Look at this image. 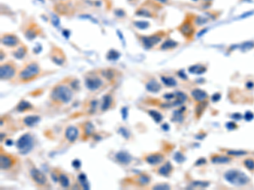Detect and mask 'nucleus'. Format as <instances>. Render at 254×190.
<instances>
[{"instance_id":"f257e3e1","label":"nucleus","mask_w":254,"mask_h":190,"mask_svg":"<svg viewBox=\"0 0 254 190\" xmlns=\"http://www.w3.org/2000/svg\"><path fill=\"white\" fill-rule=\"evenodd\" d=\"M52 101L59 104H67L72 99V91L68 86L64 84H58L53 87L50 93Z\"/></svg>"},{"instance_id":"f03ea898","label":"nucleus","mask_w":254,"mask_h":190,"mask_svg":"<svg viewBox=\"0 0 254 190\" xmlns=\"http://www.w3.org/2000/svg\"><path fill=\"white\" fill-rule=\"evenodd\" d=\"M40 74V66L35 62L29 63L19 74V80L21 82H29L33 80Z\"/></svg>"},{"instance_id":"7ed1b4c3","label":"nucleus","mask_w":254,"mask_h":190,"mask_svg":"<svg viewBox=\"0 0 254 190\" xmlns=\"http://www.w3.org/2000/svg\"><path fill=\"white\" fill-rule=\"evenodd\" d=\"M225 178L229 183L236 186H243L249 183V177L242 172L238 170H230L225 174Z\"/></svg>"},{"instance_id":"20e7f679","label":"nucleus","mask_w":254,"mask_h":190,"mask_svg":"<svg viewBox=\"0 0 254 190\" xmlns=\"http://www.w3.org/2000/svg\"><path fill=\"white\" fill-rule=\"evenodd\" d=\"M33 146V138L32 135L29 133L24 134L18 139L16 142V147L19 150L21 154L25 155L32 150Z\"/></svg>"},{"instance_id":"39448f33","label":"nucleus","mask_w":254,"mask_h":190,"mask_svg":"<svg viewBox=\"0 0 254 190\" xmlns=\"http://www.w3.org/2000/svg\"><path fill=\"white\" fill-rule=\"evenodd\" d=\"M17 68L13 62L9 61L1 64L0 67V78L2 80H9L14 78L16 74Z\"/></svg>"},{"instance_id":"423d86ee","label":"nucleus","mask_w":254,"mask_h":190,"mask_svg":"<svg viewBox=\"0 0 254 190\" xmlns=\"http://www.w3.org/2000/svg\"><path fill=\"white\" fill-rule=\"evenodd\" d=\"M30 175L32 179L34 181V183L39 187H43L46 185L48 183V179H47V177L45 176V174L39 170V169L36 168V167H32L30 169Z\"/></svg>"},{"instance_id":"0eeeda50","label":"nucleus","mask_w":254,"mask_h":190,"mask_svg":"<svg viewBox=\"0 0 254 190\" xmlns=\"http://www.w3.org/2000/svg\"><path fill=\"white\" fill-rule=\"evenodd\" d=\"M161 38L162 35H159V33H157L149 36H141V41L145 48H151L155 46L157 43H159L161 41Z\"/></svg>"},{"instance_id":"6e6552de","label":"nucleus","mask_w":254,"mask_h":190,"mask_svg":"<svg viewBox=\"0 0 254 190\" xmlns=\"http://www.w3.org/2000/svg\"><path fill=\"white\" fill-rule=\"evenodd\" d=\"M85 84L88 90L94 91L102 86V81L100 78L97 77V76H90L86 79Z\"/></svg>"},{"instance_id":"1a4fd4ad","label":"nucleus","mask_w":254,"mask_h":190,"mask_svg":"<svg viewBox=\"0 0 254 190\" xmlns=\"http://www.w3.org/2000/svg\"><path fill=\"white\" fill-rule=\"evenodd\" d=\"M1 42L4 44V46L10 47H16L19 43V38L14 34H4L1 36Z\"/></svg>"},{"instance_id":"9d476101","label":"nucleus","mask_w":254,"mask_h":190,"mask_svg":"<svg viewBox=\"0 0 254 190\" xmlns=\"http://www.w3.org/2000/svg\"><path fill=\"white\" fill-rule=\"evenodd\" d=\"M14 159L11 155L1 154L0 155V167L2 170H8L14 164Z\"/></svg>"},{"instance_id":"9b49d317","label":"nucleus","mask_w":254,"mask_h":190,"mask_svg":"<svg viewBox=\"0 0 254 190\" xmlns=\"http://www.w3.org/2000/svg\"><path fill=\"white\" fill-rule=\"evenodd\" d=\"M145 161L150 165H157L164 161V155L159 153H152L145 156Z\"/></svg>"},{"instance_id":"f8f14e48","label":"nucleus","mask_w":254,"mask_h":190,"mask_svg":"<svg viewBox=\"0 0 254 190\" xmlns=\"http://www.w3.org/2000/svg\"><path fill=\"white\" fill-rule=\"evenodd\" d=\"M115 158L117 162L122 165H129L132 161V156L126 151L118 152L115 155Z\"/></svg>"},{"instance_id":"ddd939ff","label":"nucleus","mask_w":254,"mask_h":190,"mask_svg":"<svg viewBox=\"0 0 254 190\" xmlns=\"http://www.w3.org/2000/svg\"><path fill=\"white\" fill-rule=\"evenodd\" d=\"M64 135H65V138H66L71 143H74L75 141L76 140V139L78 138L79 131H78L77 128H75V127L69 126L67 129H66V130H65Z\"/></svg>"},{"instance_id":"4468645a","label":"nucleus","mask_w":254,"mask_h":190,"mask_svg":"<svg viewBox=\"0 0 254 190\" xmlns=\"http://www.w3.org/2000/svg\"><path fill=\"white\" fill-rule=\"evenodd\" d=\"M179 31L182 33V35H185L187 38L190 37L194 33V28L192 27V25L189 21H185L183 24L180 26Z\"/></svg>"},{"instance_id":"2eb2a0df","label":"nucleus","mask_w":254,"mask_h":190,"mask_svg":"<svg viewBox=\"0 0 254 190\" xmlns=\"http://www.w3.org/2000/svg\"><path fill=\"white\" fill-rule=\"evenodd\" d=\"M52 60L54 63H56L58 65H62L64 63V55L62 53V51L60 49H54L52 53Z\"/></svg>"},{"instance_id":"dca6fc26","label":"nucleus","mask_w":254,"mask_h":190,"mask_svg":"<svg viewBox=\"0 0 254 190\" xmlns=\"http://www.w3.org/2000/svg\"><path fill=\"white\" fill-rule=\"evenodd\" d=\"M146 89L148 91L152 93H157L161 90V85L156 80H151L146 84Z\"/></svg>"},{"instance_id":"f3484780","label":"nucleus","mask_w":254,"mask_h":190,"mask_svg":"<svg viewBox=\"0 0 254 190\" xmlns=\"http://www.w3.org/2000/svg\"><path fill=\"white\" fill-rule=\"evenodd\" d=\"M39 28L37 25H31L26 31H25V35L28 40H33L37 37V35H38Z\"/></svg>"},{"instance_id":"a211bd4d","label":"nucleus","mask_w":254,"mask_h":190,"mask_svg":"<svg viewBox=\"0 0 254 190\" xmlns=\"http://www.w3.org/2000/svg\"><path fill=\"white\" fill-rule=\"evenodd\" d=\"M172 170H173L172 165L170 164V162H167L164 165H163L161 167H159V170H158V173L164 177H168L170 174V173L172 172Z\"/></svg>"},{"instance_id":"6ab92c4d","label":"nucleus","mask_w":254,"mask_h":190,"mask_svg":"<svg viewBox=\"0 0 254 190\" xmlns=\"http://www.w3.org/2000/svg\"><path fill=\"white\" fill-rule=\"evenodd\" d=\"M112 102H113V98L110 95H106L102 97V106H101V110L102 112H105L110 109V106L112 105Z\"/></svg>"},{"instance_id":"aec40b11","label":"nucleus","mask_w":254,"mask_h":190,"mask_svg":"<svg viewBox=\"0 0 254 190\" xmlns=\"http://www.w3.org/2000/svg\"><path fill=\"white\" fill-rule=\"evenodd\" d=\"M191 95H192V97H193L196 101H198V102H202V101H203L204 99L207 98V96H208L206 92L202 91V90H199V89H196L194 91H192V92H191Z\"/></svg>"},{"instance_id":"412c9836","label":"nucleus","mask_w":254,"mask_h":190,"mask_svg":"<svg viewBox=\"0 0 254 190\" xmlns=\"http://www.w3.org/2000/svg\"><path fill=\"white\" fill-rule=\"evenodd\" d=\"M33 106L25 100H21L16 106V110L18 112H26L29 110H32Z\"/></svg>"},{"instance_id":"4be33fe9","label":"nucleus","mask_w":254,"mask_h":190,"mask_svg":"<svg viewBox=\"0 0 254 190\" xmlns=\"http://www.w3.org/2000/svg\"><path fill=\"white\" fill-rule=\"evenodd\" d=\"M137 183L138 185H140L141 187H144L146 185L149 184V183L151 182V177L148 174H145V173H142V174H140L139 176L137 177Z\"/></svg>"},{"instance_id":"5701e85b","label":"nucleus","mask_w":254,"mask_h":190,"mask_svg":"<svg viewBox=\"0 0 254 190\" xmlns=\"http://www.w3.org/2000/svg\"><path fill=\"white\" fill-rule=\"evenodd\" d=\"M39 121H40V117L39 116H28L25 117V118L23 119V123L25 124V126L32 127L38 123Z\"/></svg>"},{"instance_id":"b1692460","label":"nucleus","mask_w":254,"mask_h":190,"mask_svg":"<svg viewBox=\"0 0 254 190\" xmlns=\"http://www.w3.org/2000/svg\"><path fill=\"white\" fill-rule=\"evenodd\" d=\"M27 53V48L25 46H21L13 52V56L17 59H22Z\"/></svg>"},{"instance_id":"393cba45","label":"nucleus","mask_w":254,"mask_h":190,"mask_svg":"<svg viewBox=\"0 0 254 190\" xmlns=\"http://www.w3.org/2000/svg\"><path fill=\"white\" fill-rule=\"evenodd\" d=\"M59 183L63 188H68L70 186V179L67 177V175L63 174V173H60L59 174Z\"/></svg>"},{"instance_id":"a878e982","label":"nucleus","mask_w":254,"mask_h":190,"mask_svg":"<svg viewBox=\"0 0 254 190\" xmlns=\"http://www.w3.org/2000/svg\"><path fill=\"white\" fill-rule=\"evenodd\" d=\"M178 45V43L176 42H175L174 40H166L165 42L163 43L161 45V49L162 50H166V49H171V48H174Z\"/></svg>"},{"instance_id":"bb28decb","label":"nucleus","mask_w":254,"mask_h":190,"mask_svg":"<svg viewBox=\"0 0 254 190\" xmlns=\"http://www.w3.org/2000/svg\"><path fill=\"white\" fill-rule=\"evenodd\" d=\"M230 161V158L227 157V156H219V155H216L214 156L212 158V162L213 163H217V164H225V163H228Z\"/></svg>"},{"instance_id":"cd10ccee","label":"nucleus","mask_w":254,"mask_h":190,"mask_svg":"<svg viewBox=\"0 0 254 190\" xmlns=\"http://www.w3.org/2000/svg\"><path fill=\"white\" fill-rule=\"evenodd\" d=\"M148 114L152 117V119L155 121L156 123H160L163 119V116L161 115V113H159V112H157L155 110H149L148 112Z\"/></svg>"},{"instance_id":"c85d7f7f","label":"nucleus","mask_w":254,"mask_h":190,"mask_svg":"<svg viewBox=\"0 0 254 190\" xmlns=\"http://www.w3.org/2000/svg\"><path fill=\"white\" fill-rule=\"evenodd\" d=\"M78 179H79V182L81 183L82 188H84L85 189H89L90 188V185H89L88 182L87 180V177H86L84 173H81L78 177Z\"/></svg>"},{"instance_id":"c756f323","label":"nucleus","mask_w":254,"mask_h":190,"mask_svg":"<svg viewBox=\"0 0 254 190\" xmlns=\"http://www.w3.org/2000/svg\"><path fill=\"white\" fill-rule=\"evenodd\" d=\"M93 131H94V127L92 125V123H91L90 122H87V123L85 124L84 134L87 137L91 136L93 134Z\"/></svg>"},{"instance_id":"7c9ffc66","label":"nucleus","mask_w":254,"mask_h":190,"mask_svg":"<svg viewBox=\"0 0 254 190\" xmlns=\"http://www.w3.org/2000/svg\"><path fill=\"white\" fill-rule=\"evenodd\" d=\"M206 71V69L204 67H202L201 65H194V66H191L189 68V72L190 73H193V74H202Z\"/></svg>"},{"instance_id":"2f4dec72","label":"nucleus","mask_w":254,"mask_h":190,"mask_svg":"<svg viewBox=\"0 0 254 190\" xmlns=\"http://www.w3.org/2000/svg\"><path fill=\"white\" fill-rule=\"evenodd\" d=\"M163 83L166 84L167 86H175L176 85V80L172 77H165V76H162L161 77Z\"/></svg>"},{"instance_id":"473e14b6","label":"nucleus","mask_w":254,"mask_h":190,"mask_svg":"<svg viewBox=\"0 0 254 190\" xmlns=\"http://www.w3.org/2000/svg\"><path fill=\"white\" fill-rule=\"evenodd\" d=\"M185 109L182 110H178V111H175L174 113L173 117H172V120L175 121L177 123H180V122H182L183 121V115H182V111Z\"/></svg>"},{"instance_id":"72a5a7b5","label":"nucleus","mask_w":254,"mask_h":190,"mask_svg":"<svg viewBox=\"0 0 254 190\" xmlns=\"http://www.w3.org/2000/svg\"><path fill=\"white\" fill-rule=\"evenodd\" d=\"M134 25L136 27H137L141 30H145L149 27L150 24L148 23V21H135Z\"/></svg>"},{"instance_id":"f704fd0d","label":"nucleus","mask_w":254,"mask_h":190,"mask_svg":"<svg viewBox=\"0 0 254 190\" xmlns=\"http://www.w3.org/2000/svg\"><path fill=\"white\" fill-rule=\"evenodd\" d=\"M119 58H120V53L115 50H110L107 55V58L109 60H117Z\"/></svg>"},{"instance_id":"c9c22d12","label":"nucleus","mask_w":254,"mask_h":190,"mask_svg":"<svg viewBox=\"0 0 254 190\" xmlns=\"http://www.w3.org/2000/svg\"><path fill=\"white\" fill-rule=\"evenodd\" d=\"M136 14L137 15H140V16H145V17H152L153 16L152 13H149L148 11H147L144 9H141L137 11Z\"/></svg>"},{"instance_id":"e433bc0d","label":"nucleus","mask_w":254,"mask_h":190,"mask_svg":"<svg viewBox=\"0 0 254 190\" xmlns=\"http://www.w3.org/2000/svg\"><path fill=\"white\" fill-rule=\"evenodd\" d=\"M118 133H120V134H121L124 138H125V139H129V138H130V132L127 130L126 128H123V127L120 128L119 130H118Z\"/></svg>"},{"instance_id":"4c0bfd02","label":"nucleus","mask_w":254,"mask_h":190,"mask_svg":"<svg viewBox=\"0 0 254 190\" xmlns=\"http://www.w3.org/2000/svg\"><path fill=\"white\" fill-rule=\"evenodd\" d=\"M174 159H175L178 163H182V162L186 160V158L184 157V155H182L181 153H180V152H177V153L175 154Z\"/></svg>"},{"instance_id":"58836bf2","label":"nucleus","mask_w":254,"mask_h":190,"mask_svg":"<svg viewBox=\"0 0 254 190\" xmlns=\"http://www.w3.org/2000/svg\"><path fill=\"white\" fill-rule=\"evenodd\" d=\"M201 102V103H200V104L197 106V111H196V113H197V115H198V116L201 115L202 113V111L204 110L205 106H206V102Z\"/></svg>"},{"instance_id":"ea45409f","label":"nucleus","mask_w":254,"mask_h":190,"mask_svg":"<svg viewBox=\"0 0 254 190\" xmlns=\"http://www.w3.org/2000/svg\"><path fill=\"white\" fill-rule=\"evenodd\" d=\"M244 163H245V166H247V168L249 169V170H251V171L254 170L253 160H252V159H247V160H246V161L244 162Z\"/></svg>"},{"instance_id":"a19ab883","label":"nucleus","mask_w":254,"mask_h":190,"mask_svg":"<svg viewBox=\"0 0 254 190\" xmlns=\"http://www.w3.org/2000/svg\"><path fill=\"white\" fill-rule=\"evenodd\" d=\"M102 75L107 79H112L114 77V71L111 69H107V70L102 71Z\"/></svg>"},{"instance_id":"79ce46f5","label":"nucleus","mask_w":254,"mask_h":190,"mask_svg":"<svg viewBox=\"0 0 254 190\" xmlns=\"http://www.w3.org/2000/svg\"><path fill=\"white\" fill-rule=\"evenodd\" d=\"M153 189H169V186L167 184H157L152 187Z\"/></svg>"},{"instance_id":"37998d69","label":"nucleus","mask_w":254,"mask_h":190,"mask_svg":"<svg viewBox=\"0 0 254 190\" xmlns=\"http://www.w3.org/2000/svg\"><path fill=\"white\" fill-rule=\"evenodd\" d=\"M177 94H178L177 96H178V98H179L178 100H180V102H184L187 99V95H185L184 93H182V92H177Z\"/></svg>"},{"instance_id":"c03bdc74","label":"nucleus","mask_w":254,"mask_h":190,"mask_svg":"<svg viewBox=\"0 0 254 190\" xmlns=\"http://www.w3.org/2000/svg\"><path fill=\"white\" fill-rule=\"evenodd\" d=\"M253 117L254 115L252 112H247V113H246V114H245V119L247 120V121H251V120L253 119Z\"/></svg>"},{"instance_id":"a18cd8bd","label":"nucleus","mask_w":254,"mask_h":190,"mask_svg":"<svg viewBox=\"0 0 254 190\" xmlns=\"http://www.w3.org/2000/svg\"><path fill=\"white\" fill-rule=\"evenodd\" d=\"M229 155H246L247 152L246 151H228Z\"/></svg>"},{"instance_id":"49530a36","label":"nucleus","mask_w":254,"mask_h":190,"mask_svg":"<svg viewBox=\"0 0 254 190\" xmlns=\"http://www.w3.org/2000/svg\"><path fill=\"white\" fill-rule=\"evenodd\" d=\"M193 184H194V185H197V186L202 187V188L208 186V183H206V182H194Z\"/></svg>"},{"instance_id":"de8ad7c7","label":"nucleus","mask_w":254,"mask_h":190,"mask_svg":"<svg viewBox=\"0 0 254 190\" xmlns=\"http://www.w3.org/2000/svg\"><path fill=\"white\" fill-rule=\"evenodd\" d=\"M72 166H74L75 169H78L81 166V162L79 160H74L72 162Z\"/></svg>"},{"instance_id":"09e8293b","label":"nucleus","mask_w":254,"mask_h":190,"mask_svg":"<svg viewBox=\"0 0 254 190\" xmlns=\"http://www.w3.org/2000/svg\"><path fill=\"white\" fill-rule=\"evenodd\" d=\"M121 113H122V117H123L124 120H125L127 118V114H128V113H127V108L126 107H123L122 108V111H121Z\"/></svg>"},{"instance_id":"8fccbe9b","label":"nucleus","mask_w":254,"mask_h":190,"mask_svg":"<svg viewBox=\"0 0 254 190\" xmlns=\"http://www.w3.org/2000/svg\"><path fill=\"white\" fill-rule=\"evenodd\" d=\"M226 126H227V128H228L229 129H234L237 127V125L233 123V122H230V123H229L228 124H226Z\"/></svg>"},{"instance_id":"3c124183","label":"nucleus","mask_w":254,"mask_h":190,"mask_svg":"<svg viewBox=\"0 0 254 190\" xmlns=\"http://www.w3.org/2000/svg\"><path fill=\"white\" fill-rule=\"evenodd\" d=\"M164 97L165 99H168V100H170V99H173L175 97V94L173 93H170V94H165L164 95Z\"/></svg>"},{"instance_id":"603ef678","label":"nucleus","mask_w":254,"mask_h":190,"mask_svg":"<svg viewBox=\"0 0 254 190\" xmlns=\"http://www.w3.org/2000/svg\"><path fill=\"white\" fill-rule=\"evenodd\" d=\"M232 118H234V119L236 120H239L241 118V114H240V113H235V114H233L232 115Z\"/></svg>"},{"instance_id":"864d4df0","label":"nucleus","mask_w":254,"mask_h":190,"mask_svg":"<svg viewBox=\"0 0 254 190\" xmlns=\"http://www.w3.org/2000/svg\"><path fill=\"white\" fill-rule=\"evenodd\" d=\"M219 99H220V95L219 94H215V95H213V97H212V100L214 102H218Z\"/></svg>"},{"instance_id":"5fc2aeb1","label":"nucleus","mask_w":254,"mask_h":190,"mask_svg":"<svg viewBox=\"0 0 254 190\" xmlns=\"http://www.w3.org/2000/svg\"><path fill=\"white\" fill-rule=\"evenodd\" d=\"M205 162H206V160H205L204 158H201V159H200V160H198V162H196V166L202 165V164H204Z\"/></svg>"},{"instance_id":"6e6d98bb","label":"nucleus","mask_w":254,"mask_h":190,"mask_svg":"<svg viewBox=\"0 0 254 190\" xmlns=\"http://www.w3.org/2000/svg\"><path fill=\"white\" fill-rule=\"evenodd\" d=\"M162 129H164V130H168V129H169V125H168V124H166V123H164V124L162 126Z\"/></svg>"},{"instance_id":"4d7b16f0","label":"nucleus","mask_w":254,"mask_h":190,"mask_svg":"<svg viewBox=\"0 0 254 190\" xmlns=\"http://www.w3.org/2000/svg\"><path fill=\"white\" fill-rule=\"evenodd\" d=\"M157 1H159V2H160V3H163V4H164V3H166L168 0H157Z\"/></svg>"}]
</instances>
